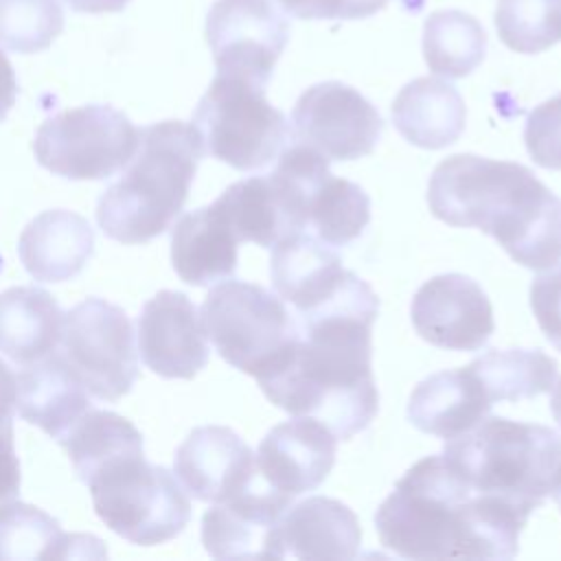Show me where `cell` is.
I'll use <instances>...</instances> for the list:
<instances>
[{
	"mask_svg": "<svg viewBox=\"0 0 561 561\" xmlns=\"http://www.w3.org/2000/svg\"><path fill=\"white\" fill-rule=\"evenodd\" d=\"M298 20H362L381 11L388 0H276Z\"/></svg>",
	"mask_w": 561,
	"mask_h": 561,
	"instance_id": "e575fe53",
	"label": "cell"
},
{
	"mask_svg": "<svg viewBox=\"0 0 561 561\" xmlns=\"http://www.w3.org/2000/svg\"><path fill=\"white\" fill-rule=\"evenodd\" d=\"M294 140L329 160H357L373 153L383 134L377 107L342 81L307 88L291 110Z\"/></svg>",
	"mask_w": 561,
	"mask_h": 561,
	"instance_id": "7c38bea8",
	"label": "cell"
},
{
	"mask_svg": "<svg viewBox=\"0 0 561 561\" xmlns=\"http://www.w3.org/2000/svg\"><path fill=\"white\" fill-rule=\"evenodd\" d=\"M64 31L59 0H0V46L33 55L46 50Z\"/></svg>",
	"mask_w": 561,
	"mask_h": 561,
	"instance_id": "1f68e13d",
	"label": "cell"
},
{
	"mask_svg": "<svg viewBox=\"0 0 561 561\" xmlns=\"http://www.w3.org/2000/svg\"><path fill=\"white\" fill-rule=\"evenodd\" d=\"M410 318L425 342L447 351H480L495 329L484 289L456 272L425 280L412 298Z\"/></svg>",
	"mask_w": 561,
	"mask_h": 561,
	"instance_id": "4fadbf2b",
	"label": "cell"
},
{
	"mask_svg": "<svg viewBox=\"0 0 561 561\" xmlns=\"http://www.w3.org/2000/svg\"><path fill=\"white\" fill-rule=\"evenodd\" d=\"M493 401L469 366L440 370L423 381L410 394L408 421L432 436L456 438L489 416Z\"/></svg>",
	"mask_w": 561,
	"mask_h": 561,
	"instance_id": "44dd1931",
	"label": "cell"
},
{
	"mask_svg": "<svg viewBox=\"0 0 561 561\" xmlns=\"http://www.w3.org/2000/svg\"><path fill=\"white\" fill-rule=\"evenodd\" d=\"M0 261H2V259H0Z\"/></svg>",
	"mask_w": 561,
	"mask_h": 561,
	"instance_id": "7bdbcfd3",
	"label": "cell"
},
{
	"mask_svg": "<svg viewBox=\"0 0 561 561\" xmlns=\"http://www.w3.org/2000/svg\"><path fill=\"white\" fill-rule=\"evenodd\" d=\"M550 412L557 421V425L561 427V379L554 381L552 386V394H550Z\"/></svg>",
	"mask_w": 561,
	"mask_h": 561,
	"instance_id": "ab89813d",
	"label": "cell"
},
{
	"mask_svg": "<svg viewBox=\"0 0 561 561\" xmlns=\"http://www.w3.org/2000/svg\"><path fill=\"white\" fill-rule=\"evenodd\" d=\"M20 460L15 454L13 427L0 430V508L20 497Z\"/></svg>",
	"mask_w": 561,
	"mask_h": 561,
	"instance_id": "d590c367",
	"label": "cell"
},
{
	"mask_svg": "<svg viewBox=\"0 0 561 561\" xmlns=\"http://www.w3.org/2000/svg\"><path fill=\"white\" fill-rule=\"evenodd\" d=\"M206 329L182 291L162 289L138 316V351L147 368L167 379H193L208 364Z\"/></svg>",
	"mask_w": 561,
	"mask_h": 561,
	"instance_id": "5bb4252c",
	"label": "cell"
},
{
	"mask_svg": "<svg viewBox=\"0 0 561 561\" xmlns=\"http://www.w3.org/2000/svg\"><path fill=\"white\" fill-rule=\"evenodd\" d=\"M239 239L215 204L191 210L171 232V263L175 274L195 287L215 285L234 274Z\"/></svg>",
	"mask_w": 561,
	"mask_h": 561,
	"instance_id": "603a6c76",
	"label": "cell"
},
{
	"mask_svg": "<svg viewBox=\"0 0 561 561\" xmlns=\"http://www.w3.org/2000/svg\"><path fill=\"white\" fill-rule=\"evenodd\" d=\"M294 497L256 482L202 517V543L215 559H274V539Z\"/></svg>",
	"mask_w": 561,
	"mask_h": 561,
	"instance_id": "2e32d148",
	"label": "cell"
},
{
	"mask_svg": "<svg viewBox=\"0 0 561 561\" xmlns=\"http://www.w3.org/2000/svg\"><path fill=\"white\" fill-rule=\"evenodd\" d=\"M64 311L39 287H11L0 294V353L20 366L53 353L61 340Z\"/></svg>",
	"mask_w": 561,
	"mask_h": 561,
	"instance_id": "d4e9b609",
	"label": "cell"
},
{
	"mask_svg": "<svg viewBox=\"0 0 561 561\" xmlns=\"http://www.w3.org/2000/svg\"><path fill=\"white\" fill-rule=\"evenodd\" d=\"M307 219L311 234L327 245H348L370 221V197L359 184L329 173L311 193Z\"/></svg>",
	"mask_w": 561,
	"mask_h": 561,
	"instance_id": "f1b7e54d",
	"label": "cell"
},
{
	"mask_svg": "<svg viewBox=\"0 0 561 561\" xmlns=\"http://www.w3.org/2000/svg\"><path fill=\"white\" fill-rule=\"evenodd\" d=\"M335 434L307 416L272 427L256 449V473L289 497L318 489L335 465Z\"/></svg>",
	"mask_w": 561,
	"mask_h": 561,
	"instance_id": "e0dca14e",
	"label": "cell"
},
{
	"mask_svg": "<svg viewBox=\"0 0 561 561\" xmlns=\"http://www.w3.org/2000/svg\"><path fill=\"white\" fill-rule=\"evenodd\" d=\"M140 129L116 107L92 103L46 118L35 134L37 162L66 180H107L134 158Z\"/></svg>",
	"mask_w": 561,
	"mask_h": 561,
	"instance_id": "9c48e42d",
	"label": "cell"
},
{
	"mask_svg": "<svg viewBox=\"0 0 561 561\" xmlns=\"http://www.w3.org/2000/svg\"><path fill=\"white\" fill-rule=\"evenodd\" d=\"M206 42L217 72L267 88L289 42V22L274 0H215Z\"/></svg>",
	"mask_w": 561,
	"mask_h": 561,
	"instance_id": "8fae6325",
	"label": "cell"
},
{
	"mask_svg": "<svg viewBox=\"0 0 561 561\" xmlns=\"http://www.w3.org/2000/svg\"><path fill=\"white\" fill-rule=\"evenodd\" d=\"M173 471L188 495L217 504L256 482V456L234 430L202 425L178 447Z\"/></svg>",
	"mask_w": 561,
	"mask_h": 561,
	"instance_id": "9a60e30c",
	"label": "cell"
},
{
	"mask_svg": "<svg viewBox=\"0 0 561 561\" xmlns=\"http://www.w3.org/2000/svg\"><path fill=\"white\" fill-rule=\"evenodd\" d=\"M59 443L66 447L77 478L85 484L105 462L129 451H140L142 434L125 416L90 408Z\"/></svg>",
	"mask_w": 561,
	"mask_h": 561,
	"instance_id": "83f0119b",
	"label": "cell"
},
{
	"mask_svg": "<svg viewBox=\"0 0 561 561\" xmlns=\"http://www.w3.org/2000/svg\"><path fill=\"white\" fill-rule=\"evenodd\" d=\"M362 543L357 515L340 500L313 495L291 504L276 528L274 559H355Z\"/></svg>",
	"mask_w": 561,
	"mask_h": 561,
	"instance_id": "ac0fdd59",
	"label": "cell"
},
{
	"mask_svg": "<svg viewBox=\"0 0 561 561\" xmlns=\"http://www.w3.org/2000/svg\"><path fill=\"white\" fill-rule=\"evenodd\" d=\"M495 28L515 53L548 50L561 42V0H497Z\"/></svg>",
	"mask_w": 561,
	"mask_h": 561,
	"instance_id": "4dcf8cb0",
	"label": "cell"
},
{
	"mask_svg": "<svg viewBox=\"0 0 561 561\" xmlns=\"http://www.w3.org/2000/svg\"><path fill=\"white\" fill-rule=\"evenodd\" d=\"M377 313V294L353 274L331 300L296 318L300 337L256 377L263 394L327 425L337 440L364 432L379 410L370 368Z\"/></svg>",
	"mask_w": 561,
	"mask_h": 561,
	"instance_id": "6da1fadb",
	"label": "cell"
},
{
	"mask_svg": "<svg viewBox=\"0 0 561 561\" xmlns=\"http://www.w3.org/2000/svg\"><path fill=\"white\" fill-rule=\"evenodd\" d=\"M85 486L105 526L138 546L164 543L191 519V502L180 480L169 469L151 465L142 449L105 462Z\"/></svg>",
	"mask_w": 561,
	"mask_h": 561,
	"instance_id": "8992f818",
	"label": "cell"
},
{
	"mask_svg": "<svg viewBox=\"0 0 561 561\" xmlns=\"http://www.w3.org/2000/svg\"><path fill=\"white\" fill-rule=\"evenodd\" d=\"M550 495H552V500L557 502V506H559V511H561V469H559V476H557V480H554V486H552Z\"/></svg>",
	"mask_w": 561,
	"mask_h": 561,
	"instance_id": "b9f144b4",
	"label": "cell"
},
{
	"mask_svg": "<svg viewBox=\"0 0 561 561\" xmlns=\"http://www.w3.org/2000/svg\"><path fill=\"white\" fill-rule=\"evenodd\" d=\"M94 252V230L72 210H44L26 224L18 239L24 270L39 283L75 278Z\"/></svg>",
	"mask_w": 561,
	"mask_h": 561,
	"instance_id": "7402d4cb",
	"label": "cell"
},
{
	"mask_svg": "<svg viewBox=\"0 0 561 561\" xmlns=\"http://www.w3.org/2000/svg\"><path fill=\"white\" fill-rule=\"evenodd\" d=\"M18 99V77L9 57L0 50V123L7 118L9 110Z\"/></svg>",
	"mask_w": 561,
	"mask_h": 561,
	"instance_id": "74e56055",
	"label": "cell"
},
{
	"mask_svg": "<svg viewBox=\"0 0 561 561\" xmlns=\"http://www.w3.org/2000/svg\"><path fill=\"white\" fill-rule=\"evenodd\" d=\"M530 511L476 493L443 454L412 465L375 513L383 548L403 559H511Z\"/></svg>",
	"mask_w": 561,
	"mask_h": 561,
	"instance_id": "7a4b0ae2",
	"label": "cell"
},
{
	"mask_svg": "<svg viewBox=\"0 0 561 561\" xmlns=\"http://www.w3.org/2000/svg\"><path fill=\"white\" fill-rule=\"evenodd\" d=\"M467 366L493 403L550 392L557 381V362L539 348H491Z\"/></svg>",
	"mask_w": 561,
	"mask_h": 561,
	"instance_id": "4316f807",
	"label": "cell"
},
{
	"mask_svg": "<svg viewBox=\"0 0 561 561\" xmlns=\"http://www.w3.org/2000/svg\"><path fill=\"white\" fill-rule=\"evenodd\" d=\"M15 379V410L24 421L37 425L57 443L92 408L85 383L57 348L46 357L26 364Z\"/></svg>",
	"mask_w": 561,
	"mask_h": 561,
	"instance_id": "d6986e66",
	"label": "cell"
},
{
	"mask_svg": "<svg viewBox=\"0 0 561 561\" xmlns=\"http://www.w3.org/2000/svg\"><path fill=\"white\" fill-rule=\"evenodd\" d=\"M204 153L237 171L274 162L294 140L291 123L265 99V88L217 72L193 112Z\"/></svg>",
	"mask_w": 561,
	"mask_h": 561,
	"instance_id": "52a82bcc",
	"label": "cell"
},
{
	"mask_svg": "<svg viewBox=\"0 0 561 561\" xmlns=\"http://www.w3.org/2000/svg\"><path fill=\"white\" fill-rule=\"evenodd\" d=\"M75 535H64L55 517L20 500L0 508V561L72 557Z\"/></svg>",
	"mask_w": 561,
	"mask_h": 561,
	"instance_id": "f546056e",
	"label": "cell"
},
{
	"mask_svg": "<svg viewBox=\"0 0 561 561\" xmlns=\"http://www.w3.org/2000/svg\"><path fill=\"white\" fill-rule=\"evenodd\" d=\"M443 456L482 495L508 500L530 513L550 495L561 469V436L539 423L484 416L449 438Z\"/></svg>",
	"mask_w": 561,
	"mask_h": 561,
	"instance_id": "5b68a950",
	"label": "cell"
},
{
	"mask_svg": "<svg viewBox=\"0 0 561 561\" xmlns=\"http://www.w3.org/2000/svg\"><path fill=\"white\" fill-rule=\"evenodd\" d=\"M61 355L88 392L103 401L127 394L138 379V348L129 316L103 298H88L64 316Z\"/></svg>",
	"mask_w": 561,
	"mask_h": 561,
	"instance_id": "30bf717a",
	"label": "cell"
},
{
	"mask_svg": "<svg viewBox=\"0 0 561 561\" xmlns=\"http://www.w3.org/2000/svg\"><path fill=\"white\" fill-rule=\"evenodd\" d=\"M524 145L535 164L561 171V94L528 112Z\"/></svg>",
	"mask_w": 561,
	"mask_h": 561,
	"instance_id": "d6a6232c",
	"label": "cell"
},
{
	"mask_svg": "<svg viewBox=\"0 0 561 561\" xmlns=\"http://www.w3.org/2000/svg\"><path fill=\"white\" fill-rule=\"evenodd\" d=\"M401 7L410 13H419L423 7H425V0H399Z\"/></svg>",
	"mask_w": 561,
	"mask_h": 561,
	"instance_id": "60d3db41",
	"label": "cell"
},
{
	"mask_svg": "<svg viewBox=\"0 0 561 561\" xmlns=\"http://www.w3.org/2000/svg\"><path fill=\"white\" fill-rule=\"evenodd\" d=\"M199 316L219 357L254 379L300 337L285 300L248 280H219Z\"/></svg>",
	"mask_w": 561,
	"mask_h": 561,
	"instance_id": "ba28073f",
	"label": "cell"
},
{
	"mask_svg": "<svg viewBox=\"0 0 561 561\" xmlns=\"http://www.w3.org/2000/svg\"><path fill=\"white\" fill-rule=\"evenodd\" d=\"M530 309L546 340L561 351V259L533 278Z\"/></svg>",
	"mask_w": 561,
	"mask_h": 561,
	"instance_id": "836d02e7",
	"label": "cell"
},
{
	"mask_svg": "<svg viewBox=\"0 0 561 561\" xmlns=\"http://www.w3.org/2000/svg\"><path fill=\"white\" fill-rule=\"evenodd\" d=\"M77 13H116L123 11L129 0H64Z\"/></svg>",
	"mask_w": 561,
	"mask_h": 561,
	"instance_id": "f35d334b",
	"label": "cell"
},
{
	"mask_svg": "<svg viewBox=\"0 0 561 561\" xmlns=\"http://www.w3.org/2000/svg\"><path fill=\"white\" fill-rule=\"evenodd\" d=\"M348 272L340 256L309 230L294 232L272 245L270 278L274 291L296 309V316L329 300Z\"/></svg>",
	"mask_w": 561,
	"mask_h": 561,
	"instance_id": "ffe728a7",
	"label": "cell"
},
{
	"mask_svg": "<svg viewBox=\"0 0 561 561\" xmlns=\"http://www.w3.org/2000/svg\"><path fill=\"white\" fill-rule=\"evenodd\" d=\"M18 403V379L7 362L0 359V430L13 427V412Z\"/></svg>",
	"mask_w": 561,
	"mask_h": 561,
	"instance_id": "8d00e7d4",
	"label": "cell"
},
{
	"mask_svg": "<svg viewBox=\"0 0 561 561\" xmlns=\"http://www.w3.org/2000/svg\"><path fill=\"white\" fill-rule=\"evenodd\" d=\"M397 131L421 149L454 145L465 131L467 107L460 92L434 77H419L405 83L392 101Z\"/></svg>",
	"mask_w": 561,
	"mask_h": 561,
	"instance_id": "cb8c5ba5",
	"label": "cell"
},
{
	"mask_svg": "<svg viewBox=\"0 0 561 561\" xmlns=\"http://www.w3.org/2000/svg\"><path fill=\"white\" fill-rule=\"evenodd\" d=\"M486 55V31L460 9L434 11L423 24V57L434 75L462 79L471 75Z\"/></svg>",
	"mask_w": 561,
	"mask_h": 561,
	"instance_id": "484cf974",
	"label": "cell"
},
{
	"mask_svg": "<svg viewBox=\"0 0 561 561\" xmlns=\"http://www.w3.org/2000/svg\"><path fill=\"white\" fill-rule=\"evenodd\" d=\"M204 147L193 123L160 121L140 129L125 173L96 204L105 237L134 245L162 234L188 199Z\"/></svg>",
	"mask_w": 561,
	"mask_h": 561,
	"instance_id": "277c9868",
	"label": "cell"
},
{
	"mask_svg": "<svg viewBox=\"0 0 561 561\" xmlns=\"http://www.w3.org/2000/svg\"><path fill=\"white\" fill-rule=\"evenodd\" d=\"M427 206L449 226L493 237L528 270H546L561 259V199L519 162L449 156L430 175Z\"/></svg>",
	"mask_w": 561,
	"mask_h": 561,
	"instance_id": "3957f363",
	"label": "cell"
}]
</instances>
